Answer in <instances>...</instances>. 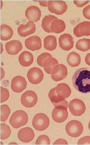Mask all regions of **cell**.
Wrapping results in <instances>:
<instances>
[{
	"label": "cell",
	"mask_w": 90,
	"mask_h": 145,
	"mask_svg": "<svg viewBox=\"0 0 90 145\" xmlns=\"http://www.w3.org/2000/svg\"><path fill=\"white\" fill-rule=\"evenodd\" d=\"M66 107L62 105L55 106L52 113V118L56 122L63 123L68 117V113Z\"/></svg>",
	"instance_id": "9"
},
{
	"label": "cell",
	"mask_w": 90,
	"mask_h": 145,
	"mask_svg": "<svg viewBox=\"0 0 90 145\" xmlns=\"http://www.w3.org/2000/svg\"><path fill=\"white\" fill-rule=\"evenodd\" d=\"M51 141L47 135H40L37 138L36 142V144H50Z\"/></svg>",
	"instance_id": "31"
},
{
	"label": "cell",
	"mask_w": 90,
	"mask_h": 145,
	"mask_svg": "<svg viewBox=\"0 0 90 145\" xmlns=\"http://www.w3.org/2000/svg\"><path fill=\"white\" fill-rule=\"evenodd\" d=\"M66 27L64 22L58 18L54 20L51 24V29L52 33H60L64 31Z\"/></svg>",
	"instance_id": "23"
},
{
	"label": "cell",
	"mask_w": 90,
	"mask_h": 145,
	"mask_svg": "<svg viewBox=\"0 0 90 145\" xmlns=\"http://www.w3.org/2000/svg\"><path fill=\"white\" fill-rule=\"evenodd\" d=\"M58 64V62L56 59L53 58L52 56L46 58L43 63L42 67L45 71L49 74H51L53 68L56 65Z\"/></svg>",
	"instance_id": "22"
},
{
	"label": "cell",
	"mask_w": 90,
	"mask_h": 145,
	"mask_svg": "<svg viewBox=\"0 0 90 145\" xmlns=\"http://www.w3.org/2000/svg\"><path fill=\"white\" fill-rule=\"evenodd\" d=\"M1 103H2L8 99L9 96V94L8 90L6 88L1 87Z\"/></svg>",
	"instance_id": "32"
},
{
	"label": "cell",
	"mask_w": 90,
	"mask_h": 145,
	"mask_svg": "<svg viewBox=\"0 0 90 145\" xmlns=\"http://www.w3.org/2000/svg\"><path fill=\"white\" fill-rule=\"evenodd\" d=\"M76 48L81 51H88L90 49V39L84 38L79 40L76 43Z\"/></svg>",
	"instance_id": "28"
},
{
	"label": "cell",
	"mask_w": 90,
	"mask_h": 145,
	"mask_svg": "<svg viewBox=\"0 0 90 145\" xmlns=\"http://www.w3.org/2000/svg\"><path fill=\"white\" fill-rule=\"evenodd\" d=\"M52 56L50 54L47 52L43 53L40 54L37 58V64L41 67H42L43 63L45 59L47 57Z\"/></svg>",
	"instance_id": "33"
},
{
	"label": "cell",
	"mask_w": 90,
	"mask_h": 145,
	"mask_svg": "<svg viewBox=\"0 0 90 145\" xmlns=\"http://www.w3.org/2000/svg\"><path fill=\"white\" fill-rule=\"evenodd\" d=\"M58 18L50 14L46 15L43 18L42 22V27L43 30L48 33H52L51 29L52 22Z\"/></svg>",
	"instance_id": "27"
},
{
	"label": "cell",
	"mask_w": 90,
	"mask_h": 145,
	"mask_svg": "<svg viewBox=\"0 0 90 145\" xmlns=\"http://www.w3.org/2000/svg\"><path fill=\"white\" fill-rule=\"evenodd\" d=\"M26 17L30 21L36 22L40 19L41 11L36 6L32 5L28 7L25 11Z\"/></svg>",
	"instance_id": "16"
},
{
	"label": "cell",
	"mask_w": 90,
	"mask_h": 145,
	"mask_svg": "<svg viewBox=\"0 0 90 145\" xmlns=\"http://www.w3.org/2000/svg\"><path fill=\"white\" fill-rule=\"evenodd\" d=\"M40 5L43 6H47L48 1H39Z\"/></svg>",
	"instance_id": "38"
},
{
	"label": "cell",
	"mask_w": 90,
	"mask_h": 145,
	"mask_svg": "<svg viewBox=\"0 0 90 145\" xmlns=\"http://www.w3.org/2000/svg\"><path fill=\"white\" fill-rule=\"evenodd\" d=\"M85 60L86 64L90 66V53L87 54L85 57Z\"/></svg>",
	"instance_id": "37"
},
{
	"label": "cell",
	"mask_w": 90,
	"mask_h": 145,
	"mask_svg": "<svg viewBox=\"0 0 90 145\" xmlns=\"http://www.w3.org/2000/svg\"><path fill=\"white\" fill-rule=\"evenodd\" d=\"M83 12L84 16L90 20V5H87L84 8Z\"/></svg>",
	"instance_id": "34"
},
{
	"label": "cell",
	"mask_w": 90,
	"mask_h": 145,
	"mask_svg": "<svg viewBox=\"0 0 90 145\" xmlns=\"http://www.w3.org/2000/svg\"><path fill=\"white\" fill-rule=\"evenodd\" d=\"M67 61L71 67H77L81 63V57L78 54L73 52L70 53L67 56Z\"/></svg>",
	"instance_id": "26"
},
{
	"label": "cell",
	"mask_w": 90,
	"mask_h": 145,
	"mask_svg": "<svg viewBox=\"0 0 90 145\" xmlns=\"http://www.w3.org/2000/svg\"><path fill=\"white\" fill-rule=\"evenodd\" d=\"M78 144H90V136H86L80 139Z\"/></svg>",
	"instance_id": "35"
},
{
	"label": "cell",
	"mask_w": 90,
	"mask_h": 145,
	"mask_svg": "<svg viewBox=\"0 0 90 145\" xmlns=\"http://www.w3.org/2000/svg\"><path fill=\"white\" fill-rule=\"evenodd\" d=\"M88 127L89 129V130L90 131V121L89 123V125H88Z\"/></svg>",
	"instance_id": "39"
},
{
	"label": "cell",
	"mask_w": 90,
	"mask_h": 145,
	"mask_svg": "<svg viewBox=\"0 0 90 145\" xmlns=\"http://www.w3.org/2000/svg\"><path fill=\"white\" fill-rule=\"evenodd\" d=\"M28 121L27 113L23 110H17L12 115L9 123L15 128H18L26 125Z\"/></svg>",
	"instance_id": "2"
},
{
	"label": "cell",
	"mask_w": 90,
	"mask_h": 145,
	"mask_svg": "<svg viewBox=\"0 0 90 145\" xmlns=\"http://www.w3.org/2000/svg\"><path fill=\"white\" fill-rule=\"evenodd\" d=\"M73 33L76 37L90 35V22L84 21L77 24L74 27Z\"/></svg>",
	"instance_id": "11"
},
{
	"label": "cell",
	"mask_w": 90,
	"mask_h": 145,
	"mask_svg": "<svg viewBox=\"0 0 90 145\" xmlns=\"http://www.w3.org/2000/svg\"><path fill=\"white\" fill-rule=\"evenodd\" d=\"M49 97L55 107L62 105L66 107L67 108H68V103L67 101L57 95L55 88L50 91L49 93Z\"/></svg>",
	"instance_id": "19"
},
{
	"label": "cell",
	"mask_w": 90,
	"mask_h": 145,
	"mask_svg": "<svg viewBox=\"0 0 90 145\" xmlns=\"http://www.w3.org/2000/svg\"><path fill=\"white\" fill-rule=\"evenodd\" d=\"M23 48L21 43L18 40H12L5 44L6 52L9 54L12 55L17 54Z\"/></svg>",
	"instance_id": "18"
},
{
	"label": "cell",
	"mask_w": 90,
	"mask_h": 145,
	"mask_svg": "<svg viewBox=\"0 0 90 145\" xmlns=\"http://www.w3.org/2000/svg\"><path fill=\"white\" fill-rule=\"evenodd\" d=\"M55 91L57 95L64 99L67 98L71 95V90L67 84L65 83L58 84L55 87Z\"/></svg>",
	"instance_id": "20"
},
{
	"label": "cell",
	"mask_w": 90,
	"mask_h": 145,
	"mask_svg": "<svg viewBox=\"0 0 90 145\" xmlns=\"http://www.w3.org/2000/svg\"><path fill=\"white\" fill-rule=\"evenodd\" d=\"M89 2V1H74V4L76 5L77 7H83V6L88 4Z\"/></svg>",
	"instance_id": "36"
},
{
	"label": "cell",
	"mask_w": 90,
	"mask_h": 145,
	"mask_svg": "<svg viewBox=\"0 0 90 145\" xmlns=\"http://www.w3.org/2000/svg\"><path fill=\"white\" fill-rule=\"evenodd\" d=\"M73 86L79 92L82 93H90V68H80L73 75Z\"/></svg>",
	"instance_id": "1"
},
{
	"label": "cell",
	"mask_w": 90,
	"mask_h": 145,
	"mask_svg": "<svg viewBox=\"0 0 90 145\" xmlns=\"http://www.w3.org/2000/svg\"><path fill=\"white\" fill-rule=\"evenodd\" d=\"M27 84L25 79L20 76H17L12 79L11 88L14 92L20 93L26 89Z\"/></svg>",
	"instance_id": "12"
},
{
	"label": "cell",
	"mask_w": 90,
	"mask_h": 145,
	"mask_svg": "<svg viewBox=\"0 0 90 145\" xmlns=\"http://www.w3.org/2000/svg\"><path fill=\"white\" fill-rule=\"evenodd\" d=\"M47 6L50 11L58 15L65 13L67 8L66 2L63 1H49Z\"/></svg>",
	"instance_id": "5"
},
{
	"label": "cell",
	"mask_w": 90,
	"mask_h": 145,
	"mask_svg": "<svg viewBox=\"0 0 90 145\" xmlns=\"http://www.w3.org/2000/svg\"><path fill=\"white\" fill-rule=\"evenodd\" d=\"M66 131L69 136L73 137H77L81 135L83 131V126L80 122L73 120L67 123Z\"/></svg>",
	"instance_id": "4"
},
{
	"label": "cell",
	"mask_w": 90,
	"mask_h": 145,
	"mask_svg": "<svg viewBox=\"0 0 90 145\" xmlns=\"http://www.w3.org/2000/svg\"><path fill=\"white\" fill-rule=\"evenodd\" d=\"M57 46V38L53 35H49L44 39V47L47 50L52 51Z\"/></svg>",
	"instance_id": "25"
},
{
	"label": "cell",
	"mask_w": 90,
	"mask_h": 145,
	"mask_svg": "<svg viewBox=\"0 0 90 145\" xmlns=\"http://www.w3.org/2000/svg\"><path fill=\"white\" fill-rule=\"evenodd\" d=\"M13 35L12 28L7 25L3 24L1 26V39L3 40H7L11 39Z\"/></svg>",
	"instance_id": "24"
},
{
	"label": "cell",
	"mask_w": 90,
	"mask_h": 145,
	"mask_svg": "<svg viewBox=\"0 0 90 145\" xmlns=\"http://www.w3.org/2000/svg\"><path fill=\"white\" fill-rule=\"evenodd\" d=\"M25 45L27 49L32 51L38 50L42 47L41 40L38 36H31L25 40Z\"/></svg>",
	"instance_id": "15"
},
{
	"label": "cell",
	"mask_w": 90,
	"mask_h": 145,
	"mask_svg": "<svg viewBox=\"0 0 90 145\" xmlns=\"http://www.w3.org/2000/svg\"><path fill=\"white\" fill-rule=\"evenodd\" d=\"M34 57L32 53L25 51L22 52L19 57V61L24 67H28L32 64Z\"/></svg>",
	"instance_id": "21"
},
{
	"label": "cell",
	"mask_w": 90,
	"mask_h": 145,
	"mask_svg": "<svg viewBox=\"0 0 90 145\" xmlns=\"http://www.w3.org/2000/svg\"><path fill=\"white\" fill-rule=\"evenodd\" d=\"M18 137L20 141L24 143H29L35 137V134L32 129L27 127L22 129L18 133Z\"/></svg>",
	"instance_id": "17"
},
{
	"label": "cell",
	"mask_w": 90,
	"mask_h": 145,
	"mask_svg": "<svg viewBox=\"0 0 90 145\" xmlns=\"http://www.w3.org/2000/svg\"><path fill=\"white\" fill-rule=\"evenodd\" d=\"M27 76L30 83L37 84L42 81L44 75L41 69L38 67H33L28 72Z\"/></svg>",
	"instance_id": "10"
},
{
	"label": "cell",
	"mask_w": 90,
	"mask_h": 145,
	"mask_svg": "<svg viewBox=\"0 0 90 145\" xmlns=\"http://www.w3.org/2000/svg\"><path fill=\"white\" fill-rule=\"evenodd\" d=\"M51 78L56 82L63 80L68 74L67 69L63 64H58L52 68L51 71Z\"/></svg>",
	"instance_id": "8"
},
{
	"label": "cell",
	"mask_w": 90,
	"mask_h": 145,
	"mask_svg": "<svg viewBox=\"0 0 90 145\" xmlns=\"http://www.w3.org/2000/svg\"><path fill=\"white\" fill-rule=\"evenodd\" d=\"M32 124L36 130L39 131H44L49 127V119L48 116L43 113H38L34 116Z\"/></svg>",
	"instance_id": "3"
},
{
	"label": "cell",
	"mask_w": 90,
	"mask_h": 145,
	"mask_svg": "<svg viewBox=\"0 0 90 145\" xmlns=\"http://www.w3.org/2000/svg\"><path fill=\"white\" fill-rule=\"evenodd\" d=\"M59 44L62 49L65 50H69L74 46L73 39L71 35L64 33L62 35L59 39Z\"/></svg>",
	"instance_id": "14"
},
{
	"label": "cell",
	"mask_w": 90,
	"mask_h": 145,
	"mask_svg": "<svg viewBox=\"0 0 90 145\" xmlns=\"http://www.w3.org/2000/svg\"><path fill=\"white\" fill-rule=\"evenodd\" d=\"M1 121L2 122L6 121L10 114V108L7 105H2L1 106Z\"/></svg>",
	"instance_id": "30"
},
{
	"label": "cell",
	"mask_w": 90,
	"mask_h": 145,
	"mask_svg": "<svg viewBox=\"0 0 90 145\" xmlns=\"http://www.w3.org/2000/svg\"><path fill=\"white\" fill-rule=\"evenodd\" d=\"M70 112L73 115L80 116L82 115L85 111L86 106L82 100L74 99L71 100L69 105Z\"/></svg>",
	"instance_id": "7"
},
{
	"label": "cell",
	"mask_w": 90,
	"mask_h": 145,
	"mask_svg": "<svg viewBox=\"0 0 90 145\" xmlns=\"http://www.w3.org/2000/svg\"><path fill=\"white\" fill-rule=\"evenodd\" d=\"M22 105L27 108H32L35 106L38 101V97L34 91L28 90L24 92L21 98Z\"/></svg>",
	"instance_id": "6"
},
{
	"label": "cell",
	"mask_w": 90,
	"mask_h": 145,
	"mask_svg": "<svg viewBox=\"0 0 90 145\" xmlns=\"http://www.w3.org/2000/svg\"><path fill=\"white\" fill-rule=\"evenodd\" d=\"M1 138L2 140H5L10 136L11 131L9 126L5 124H1Z\"/></svg>",
	"instance_id": "29"
},
{
	"label": "cell",
	"mask_w": 90,
	"mask_h": 145,
	"mask_svg": "<svg viewBox=\"0 0 90 145\" xmlns=\"http://www.w3.org/2000/svg\"><path fill=\"white\" fill-rule=\"evenodd\" d=\"M36 30V26L33 22L29 21L25 25L22 24L17 28V32L20 36L25 37L34 33Z\"/></svg>",
	"instance_id": "13"
}]
</instances>
